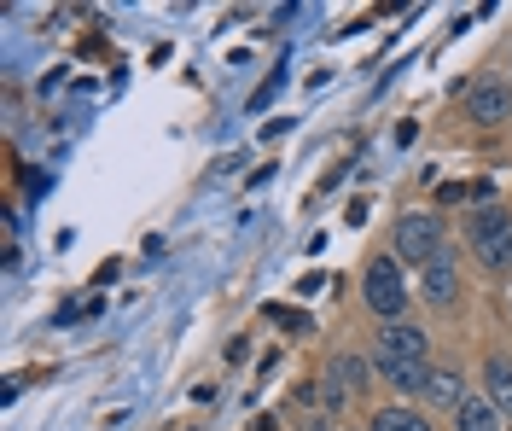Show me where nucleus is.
Listing matches in <instances>:
<instances>
[{"mask_svg":"<svg viewBox=\"0 0 512 431\" xmlns=\"http://www.w3.org/2000/svg\"><path fill=\"white\" fill-rule=\"evenodd\" d=\"M373 350H379V373L396 391L425 397V379H431V367H425V332L419 327H384Z\"/></svg>","mask_w":512,"mask_h":431,"instance_id":"f257e3e1","label":"nucleus"},{"mask_svg":"<svg viewBox=\"0 0 512 431\" xmlns=\"http://www.w3.org/2000/svg\"><path fill=\"white\" fill-rule=\"evenodd\" d=\"M396 257H408V263H437L443 257V216H431V210H408V216H396Z\"/></svg>","mask_w":512,"mask_h":431,"instance_id":"f03ea898","label":"nucleus"},{"mask_svg":"<svg viewBox=\"0 0 512 431\" xmlns=\"http://www.w3.org/2000/svg\"><path fill=\"white\" fill-rule=\"evenodd\" d=\"M361 292H367V309L384 315V321H396L402 309H408V286H402V268L396 257H373L367 274H361Z\"/></svg>","mask_w":512,"mask_h":431,"instance_id":"7ed1b4c3","label":"nucleus"},{"mask_svg":"<svg viewBox=\"0 0 512 431\" xmlns=\"http://www.w3.org/2000/svg\"><path fill=\"white\" fill-rule=\"evenodd\" d=\"M472 251H478L489 268L512 263V216L501 204H483L478 216H472Z\"/></svg>","mask_w":512,"mask_h":431,"instance_id":"20e7f679","label":"nucleus"},{"mask_svg":"<svg viewBox=\"0 0 512 431\" xmlns=\"http://www.w3.org/2000/svg\"><path fill=\"white\" fill-rule=\"evenodd\" d=\"M466 111L478 117L483 129H495V123H507V117H512V100H507V88H501L495 76H483V82L466 88Z\"/></svg>","mask_w":512,"mask_h":431,"instance_id":"39448f33","label":"nucleus"},{"mask_svg":"<svg viewBox=\"0 0 512 431\" xmlns=\"http://www.w3.org/2000/svg\"><path fill=\"white\" fill-rule=\"evenodd\" d=\"M419 292H425V303H437V309H448V303L460 298V268H454V257H437V263L419 268Z\"/></svg>","mask_w":512,"mask_h":431,"instance_id":"423d86ee","label":"nucleus"},{"mask_svg":"<svg viewBox=\"0 0 512 431\" xmlns=\"http://www.w3.org/2000/svg\"><path fill=\"white\" fill-rule=\"evenodd\" d=\"M332 385H338L344 397H367V362L350 356V350H338V356H332Z\"/></svg>","mask_w":512,"mask_h":431,"instance_id":"0eeeda50","label":"nucleus"},{"mask_svg":"<svg viewBox=\"0 0 512 431\" xmlns=\"http://www.w3.org/2000/svg\"><path fill=\"white\" fill-rule=\"evenodd\" d=\"M454 426L460 431H501V414H495L489 397H466L460 408H454Z\"/></svg>","mask_w":512,"mask_h":431,"instance_id":"6e6552de","label":"nucleus"},{"mask_svg":"<svg viewBox=\"0 0 512 431\" xmlns=\"http://www.w3.org/2000/svg\"><path fill=\"white\" fill-rule=\"evenodd\" d=\"M425 397L437 402V408H460V402H466V379H460L454 367H437V373L425 379Z\"/></svg>","mask_w":512,"mask_h":431,"instance_id":"1a4fd4ad","label":"nucleus"},{"mask_svg":"<svg viewBox=\"0 0 512 431\" xmlns=\"http://www.w3.org/2000/svg\"><path fill=\"white\" fill-rule=\"evenodd\" d=\"M483 379H489V402H495V414H512V362L507 356H495V362L483 367Z\"/></svg>","mask_w":512,"mask_h":431,"instance_id":"9d476101","label":"nucleus"},{"mask_svg":"<svg viewBox=\"0 0 512 431\" xmlns=\"http://www.w3.org/2000/svg\"><path fill=\"white\" fill-rule=\"evenodd\" d=\"M373 431H431V420H419L414 408H384L373 420Z\"/></svg>","mask_w":512,"mask_h":431,"instance_id":"9b49d317","label":"nucleus"},{"mask_svg":"<svg viewBox=\"0 0 512 431\" xmlns=\"http://www.w3.org/2000/svg\"><path fill=\"white\" fill-rule=\"evenodd\" d=\"M309 431H326V420H320V426H309Z\"/></svg>","mask_w":512,"mask_h":431,"instance_id":"f8f14e48","label":"nucleus"}]
</instances>
